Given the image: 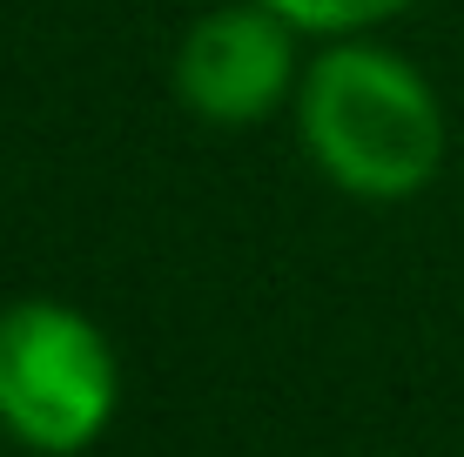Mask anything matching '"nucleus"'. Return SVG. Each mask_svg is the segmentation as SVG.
Returning a JSON list of instances; mask_svg holds the SVG:
<instances>
[{"label":"nucleus","instance_id":"nucleus-1","mask_svg":"<svg viewBox=\"0 0 464 457\" xmlns=\"http://www.w3.org/2000/svg\"><path fill=\"white\" fill-rule=\"evenodd\" d=\"M303 141L337 188L404 202L444 168V108L411 61L350 41L303 74Z\"/></svg>","mask_w":464,"mask_h":457},{"label":"nucleus","instance_id":"nucleus-2","mask_svg":"<svg viewBox=\"0 0 464 457\" xmlns=\"http://www.w3.org/2000/svg\"><path fill=\"white\" fill-rule=\"evenodd\" d=\"M121 370L108 337L54 296L0 309V431L27 451L74 457L108 431Z\"/></svg>","mask_w":464,"mask_h":457},{"label":"nucleus","instance_id":"nucleus-3","mask_svg":"<svg viewBox=\"0 0 464 457\" xmlns=\"http://www.w3.org/2000/svg\"><path fill=\"white\" fill-rule=\"evenodd\" d=\"M296 27L263 0H236L216 7L188 27L182 54H175V94L209 121H263L269 108H283L296 74Z\"/></svg>","mask_w":464,"mask_h":457},{"label":"nucleus","instance_id":"nucleus-4","mask_svg":"<svg viewBox=\"0 0 464 457\" xmlns=\"http://www.w3.org/2000/svg\"><path fill=\"white\" fill-rule=\"evenodd\" d=\"M263 7H276L296 34H357V27L404 14L411 0H263Z\"/></svg>","mask_w":464,"mask_h":457}]
</instances>
